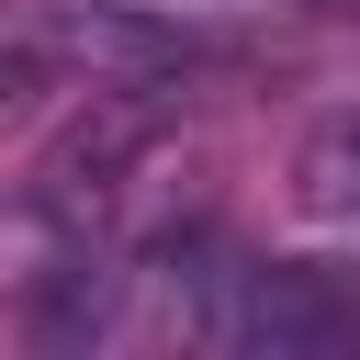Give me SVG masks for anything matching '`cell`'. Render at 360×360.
<instances>
[{
    "label": "cell",
    "instance_id": "obj_1",
    "mask_svg": "<svg viewBox=\"0 0 360 360\" xmlns=\"http://www.w3.org/2000/svg\"><path fill=\"white\" fill-rule=\"evenodd\" d=\"M34 34L68 90H158V79L202 68V34L146 0H34Z\"/></svg>",
    "mask_w": 360,
    "mask_h": 360
},
{
    "label": "cell",
    "instance_id": "obj_2",
    "mask_svg": "<svg viewBox=\"0 0 360 360\" xmlns=\"http://www.w3.org/2000/svg\"><path fill=\"white\" fill-rule=\"evenodd\" d=\"M202 338H214V349H248V360H315V349H349L360 315H349V292H338L326 270H304V259H236Z\"/></svg>",
    "mask_w": 360,
    "mask_h": 360
},
{
    "label": "cell",
    "instance_id": "obj_3",
    "mask_svg": "<svg viewBox=\"0 0 360 360\" xmlns=\"http://www.w3.org/2000/svg\"><path fill=\"white\" fill-rule=\"evenodd\" d=\"M146 146H158V90H90V112L45 146V169H34V191L68 214V225H90L135 169H146Z\"/></svg>",
    "mask_w": 360,
    "mask_h": 360
},
{
    "label": "cell",
    "instance_id": "obj_4",
    "mask_svg": "<svg viewBox=\"0 0 360 360\" xmlns=\"http://www.w3.org/2000/svg\"><path fill=\"white\" fill-rule=\"evenodd\" d=\"M292 202L326 214V225L360 214V101H338V112L304 124V146H292Z\"/></svg>",
    "mask_w": 360,
    "mask_h": 360
},
{
    "label": "cell",
    "instance_id": "obj_5",
    "mask_svg": "<svg viewBox=\"0 0 360 360\" xmlns=\"http://www.w3.org/2000/svg\"><path fill=\"white\" fill-rule=\"evenodd\" d=\"M112 315H124V270L112 259H56V281L34 292V338H56V349H79V338H112Z\"/></svg>",
    "mask_w": 360,
    "mask_h": 360
},
{
    "label": "cell",
    "instance_id": "obj_6",
    "mask_svg": "<svg viewBox=\"0 0 360 360\" xmlns=\"http://www.w3.org/2000/svg\"><path fill=\"white\" fill-rule=\"evenodd\" d=\"M315 11H360V0H315Z\"/></svg>",
    "mask_w": 360,
    "mask_h": 360
}]
</instances>
